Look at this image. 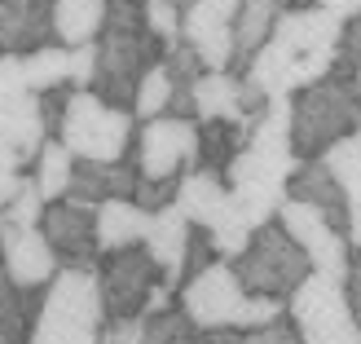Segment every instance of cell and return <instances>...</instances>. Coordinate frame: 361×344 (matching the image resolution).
<instances>
[{
  "mask_svg": "<svg viewBox=\"0 0 361 344\" xmlns=\"http://www.w3.org/2000/svg\"><path fill=\"white\" fill-rule=\"evenodd\" d=\"M282 9H291V5H286V0H243L238 18H233V66L229 71L243 76L251 66V58L274 40V27H278Z\"/></svg>",
  "mask_w": 361,
  "mask_h": 344,
  "instance_id": "cell-20",
  "label": "cell"
},
{
  "mask_svg": "<svg viewBox=\"0 0 361 344\" xmlns=\"http://www.w3.org/2000/svg\"><path fill=\"white\" fill-rule=\"evenodd\" d=\"M150 216L154 212H146L137 198H111V203H102L97 208V247H102V256L106 251H119V247L146 243Z\"/></svg>",
  "mask_w": 361,
  "mask_h": 344,
  "instance_id": "cell-21",
  "label": "cell"
},
{
  "mask_svg": "<svg viewBox=\"0 0 361 344\" xmlns=\"http://www.w3.org/2000/svg\"><path fill=\"white\" fill-rule=\"evenodd\" d=\"M0 93H31V84H27V53L0 49Z\"/></svg>",
  "mask_w": 361,
  "mask_h": 344,
  "instance_id": "cell-35",
  "label": "cell"
},
{
  "mask_svg": "<svg viewBox=\"0 0 361 344\" xmlns=\"http://www.w3.org/2000/svg\"><path fill=\"white\" fill-rule=\"evenodd\" d=\"M137 115L128 106H111L106 97H97L93 88H75L71 106L62 115L58 141H66L75 159H128L137 146Z\"/></svg>",
  "mask_w": 361,
  "mask_h": 344,
  "instance_id": "cell-5",
  "label": "cell"
},
{
  "mask_svg": "<svg viewBox=\"0 0 361 344\" xmlns=\"http://www.w3.org/2000/svg\"><path fill=\"white\" fill-rule=\"evenodd\" d=\"M309 5H322V9H331V13H339V18H344V23L361 13V0H309Z\"/></svg>",
  "mask_w": 361,
  "mask_h": 344,
  "instance_id": "cell-41",
  "label": "cell"
},
{
  "mask_svg": "<svg viewBox=\"0 0 361 344\" xmlns=\"http://www.w3.org/2000/svg\"><path fill=\"white\" fill-rule=\"evenodd\" d=\"M137 181H141L137 155L111 159V164H106V159H80L66 198L71 203H84V208H102V203H111V198H133Z\"/></svg>",
  "mask_w": 361,
  "mask_h": 344,
  "instance_id": "cell-13",
  "label": "cell"
},
{
  "mask_svg": "<svg viewBox=\"0 0 361 344\" xmlns=\"http://www.w3.org/2000/svg\"><path fill=\"white\" fill-rule=\"evenodd\" d=\"M168 45L146 27L137 0H111V18L97 35V76L93 93L106 97L111 106H133L141 76L164 62Z\"/></svg>",
  "mask_w": 361,
  "mask_h": 344,
  "instance_id": "cell-1",
  "label": "cell"
},
{
  "mask_svg": "<svg viewBox=\"0 0 361 344\" xmlns=\"http://www.w3.org/2000/svg\"><path fill=\"white\" fill-rule=\"evenodd\" d=\"M141 18H146V27H150L168 49L180 40V27H185V9H180L176 0H141Z\"/></svg>",
  "mask_w": 361,
  "mask_h": 344,
  "instance_id": "cell-33",
  "label": "cell"
},
{
  "mask_svg": "<svg viewBox=\"0 0 361 344\" xmlns=\"http://www.w3.org/2000/svg\"><path fill=\"white\" fill-rule=\"evenodd\" d=\"M44 234L58 261L71 269H93L102 247H97V208H84V203H71V198H58V203L44 208Z\"/></svg>",
  "mask_w": 361,
  "mask_h": 344,
  "instance_id": "cell-11",
  "label": "cell"
},
{
  "mask_svg": "<svg viewBox=\"0 0 361 344\" xmlns=\"http://www.w3.org/2000/svg\"><path fill=\"white\" fill-rule=\"evenodd\" d=\"M40 304L44 296L18 287L5 269V256H0V344H27L35 318H40Z\"/></svg>",
  "mask_w": 361,
  "mask_h": 344,
  "instance_id": "cell-22",
  "label": "cell"
},
{
  "mask_svg": "<svg viewBox=\"0 0 361 344\" xmlns=\"http://www.w3.org/2000/svg\"><path fill=\"white\" fill-rule=\"evenodd\" d=\"M247 146V129L229 119H198V168L229 172V164Z\"/></svg>",
  "mask_w": 361,
  "mask_h": 344,
  "instance_id": "cell-24",
  "label": "cell"
},
{
  "mask_svg": "<svg viewBox=\"0 0 361 344\" xmlns=\"http://www.w3.org/2000/svg\"><path fill=\"white\" fill-rule=\"evenodd\" d=\"M233 274L243 278V287L251 296H274V300H291L300 292V283L313 274V261L304 251L291 230L282 221H269L251 234V243L243 256H233Z\"/></svg>",
  "mask_w": 361,
  "mask_h": 344,
  "instance_id": "cell-4",
  "label": "cell"
},
{
  "mask_svg": "<svg viewBox=\"0 0 361 344\" xmlns=\"http://www.w3.org/2000/svg\"><path fill=\"white\" fill-rule=\"evenodd\" d=\"M97 344H146V318H123V322H106Z\"/></svg>",
  "mask_w": 361,
  "mask_h": 344,
  "instance_id": "cell-37",
  "label": "cell"
},
{
  "mask_svg": "<svg viewBox=\"0 0 361 344\" xmlns=\"http://www.w3.org/2000/svg\"><path fill=\"white\" fill-rule=\"evenodd\" d=\"M198 344H304L295 322H264V327H247V331H198Z\"/></svg>",
  "mask_w": 361,
  "mask_h": 344,
  "instance_id": "cell-29",
  "label": "cell"
},
{
  "mask_svg": "<svg viewBox=\"0 0 361 344\" xmlns=\"http://www.w3.org/2000/svg\"><path fill=\"white\" fill-rule=\"evenodd\" d=\"M348 239L353 247H361V194H353V208H348Z\"/></svg>",
  "mask_w": 361,
  "mask_h": 344,
  "instance_id": "cell-42",
  "label": "cell"
},
{
  "mask_svg": "<svg viewBox=\"0 0 361 344\" xmlns=\"http://www.w3.org/2000/svg\"><path fill=\"white\" fill-rule=\"evenodd\" d=\"M0 256H5L9 278L18 287H27V292L49 287L53 274L62 269L44 225H9V221H0Z\"/></svg>",
  "mask_w": 361,
  "mask_h": 344,
  "instance_id": "cell-10",
  "label": "cell"
},
{
  "mask_svg": "<svg viewBox=\"0 0 361 344\" xmlns=\"http://www.w3.org/2000/svg\"><path fill=\"white\" fill-rule=\"evenodd\" d=\"M146 344H198V327L185 309H164L146 318Z\"/></svg>",
  "mask_w": 361,
  "mask_h": 344,
  "instance_id": "cell-31",
  "label": "cell"
},
{
  "mask_svg": "<svg viewBox=\"0 0 361 344\" xmlns=\"http://www.w3.org/2000/svg\"><path fill=\"white\" fill-rule=\"evenodd\" d=\"M23 164H18V159L5 150V146H0V212H5L9 208V198L18 194V186H23Z\"/></svg>",
  "mask_w": 361,
  "mask_h": 344,
  "instance_id": "cell-38",
  "label": "cell"
},
{
  "mask_svg": "<svg viewBox=\"0 0 361 344\" xmlns=\"http://www.w3.org/2000/svg\"><path fill=\"white\" fill-rule=\"evenodd\" d=\"M295 102V159H322L335 141L361 133V84L357 66L339 58L326 80L291 93Z\"/></svg>",
  "mask_w": 361,
  "mask_h": 344,
  "instance_id": "cell-2",
  "label": "cell"
},
{
  "mask_svg": "<svg viewBox=\"0 0 361 344\" xmlns=\"http://www.w3.org/2000/svg\"><path fill=\"white\" fill-rule=\"evenodd\" d=\"M344 58L353 66H361V13L348 18V27H344Z\"/></svg>",
  "mask_w": 361,
  "mask_h": 344,
  "instance_id": "cell-40",
  "label": "cell"
},
{
  "mask_svg": "<svg viewBox=\"0 0 361 344\" xmlns=\"http://www.w3.org/2000/svg\"><path fill=\"white\" fill-rule=\"evenodd\" d=\"M172 97H176V80H172V71L168 62H154L146 76H141L137 84V97H133V115L146 124V119H159V115H168L172 111Z\"/></svg>",
  "mask_w": 361,
  "mask_h": 344,
  "instance_id": "cell-28",
  "label": "cell"
},
{
  "mask_svg": "<svg viewBox=\"0 0 361 344\" xmlns=\"http://www.w3.org/2000/svg\"><path fill=\"white\" fill-rule=\"evenodd\" d=\"M97 283H102V300H106V322H123V318H146V300L164 278L159 261L150 256V247H119L106 251L97 265Z\"/></svg>",
  "mask_w": 361,
  "mask_h": 344,
  "instance_id": "cell-7",
  "label": "cell"
},
{
  "mask_svg": "<svg viewBox=\"0 0 361 344\" xmlns=\"http://www.w3.org/2000/svg\"><path fill=\"white\" fill-rule=\"evenodd\" d=\"M278 221L291 230V239L309 251V261H313V274H326V278H339L344 283L348 278V261H353V239L344 230H339L335 221H326L317 208L309 203H300V198H286L282 212H278Z\"/></svg>",
  "mask_w": 361,
  "mask_h": 344,
  "instance_id": "cell-9",
  "label": "cell"
},
{
  "mask_svg": "<svg viewBox=\"0 0 361 344\" xmlns=\"http://www.w3.org/2000/svg\"><path fill=\"white\" fill-rule=\"evenodd\" d=\"M176 186H180V177H176V181H154V177H141L133 198H137V203L146 208V212H159V208L176 203Z\"/></svg>",
  "mask_w": 361,
  "mask_h": 344,
  "instance_id": "cell-34",
  "label": "cell"
},
{
  "mask_svg": "<svg viewBox=\"0 0 361 344\" xmlns=\"http://www.w3.org/2000/svg\"><path fill=\"white\" fill-rule=\"evenodd\" d=\"M344 292H348L353 318H357V327H361V247H353V261H348V278H344Z\"/></svg>",
  "mask_w": 361,
  "mask_h": 344,
  "instance_id": "cell-39",
  "label": "cell"
},
{
  "mask_svg": "<svg viewBox=\"0 0 361 344\" xmlns=\"http://www.w3.org/2000/svg\"><path fill=\"white\" fill-rule=\"evenodd\" d=\"M75 164L80 159L71 155V146L66 141H44V150H40V159H35V186H40V194L49 198V203H58V198H66L71 194V177H75Z\"/></svg>",
  "mask_w": 361,
  "mask_h": 344,
  "instance_id": "cell-25",
  "label": "cell"
},
{
  "mask_svg": "<svg viewBox=\"0 0 361 344\" xmlns=\"http://www.w3.org/2000/svg\"><path fill=\"white\" fill-rule=\"evenodd\" d=\"M180 40H185L207 71H229L233 66V18H225L207 0H194L185 9V27H180Z\"/></svg>",
  "mask_w": 361,
  "mask_h": 344,
  "instance_id": "cell-14",
  "label": "cell"
},
{
  "mask_svg": "<svg viewBox=\"0 0 361 344\" xmlns=\"http://www.w3.org/2000/svg\"><path fill=\"white\" fill-rule=\"evenodd\" d=\"M291 198L317 208L326 221H335L339 230L348 234V208H353V198H348V190L339 186L335 172L322 164V159H304V164L295 168V177H291Z\"/></svg>",
  "mask_w": 361,
  "mask_h": 344,
  "instance_id": "cell-17",
  "label": "cell"
},
{
  "mask_svg": "<svg viewBox=\"0 0 361 344\" xmlns=\"http://www.w3.org/2000/svg\"><path fill=\"white\" fill-rule=\"evenodd\" d=\"M137 168L141 177L154 181H176L180 172L198 168V119L185 115H159L137 129Z\"/></svg>",
  "mask_w": 361,
  "mask_h": 344,
  "instance_id": "cell-8",
  "label": "cell"
},
{
  "mask_svg": "<svg viewBox=\"0 0 361 344\" xmlns=\"http://www.w3.org/2000/svg\"><path fill=\"white\" fill-rule=\"evenodd\" d=\"M27 84H31V93L71 88V49L66 45H44V49L27 53Z\"/></svg>",
  "mask_w": 361,
  "mask_h": 344,
  "instance_id": "cell-27",
  "label": "cell"
},
{
  "mask_svg": "<svg viewBox=\"0 0 361 344\" xmlns=\"http://www.w3.org/2000/svg\"><path fill=\"white\" fill-rule=\"evenodd\" d=\"M176 5H180V9H190V5H194V0H176Z\"/></svg>",
  "mask_w": 361,
  "mask_h": 344,
  "instance_id": "cell-43",
  "label": "cell"
},
{
  "mask_svg": "<svg viewBox=\"0 0 361 344\" xmlns=\"http://www.w3.org/2000/svg\"><path fill=\"white\" fill-rule=\"evenodd\" d=\"M53 5H58V0H9L5 18H0V49H9V53H35V49H44V45H58Z\"/></svg>",
  "mask_w": 361,
  "mask_h": 344,
  "instance_id": "cell-16",
  "label": "cell"
},
{
  "mask_svg": "<svg viewBox=\"0 0 361 344\" xmlns=\"http://www.w3.org/2000/svg\"><path fill=\"white\" fill-rule=\"evenodd\" d=\"M97 76V40L71 49V88H93Z\"/></svg>",
  "mask_w": 361,
  "mask_h": 344,
  "instance_id": "cell-36",
  "label": "cell"
},
{
  "mask_svg": "<svg viewBox=\"0 0 361 344\" xmlns=\"http://www.w3.org/2000/svg\"><path fill=\"white\" fill-rule=\"evenodd\" d=\"M322 164L335 172V181L348 190V198L361 194V133H353V137H344V141H335V146L322 155Z\"/></svg>",
  "mask_w": 361,
  "mask_h": 344,
  "instance_id": "cell-30",
  "label": "cell"
},
{
  "mask_svg": "<svg viewBox=\"0 0 361 344\" xmlns=\"http://www.w3.org/2000/svg\"><path fill=\"white\" fill-rule=\"evenodd\" d=\"M49 141L40 93H0V146H5L23 168H35Z\"/></svg>",
  "mask_w": 361,
  "mask_h": 344,
  "instance_id": "cell-12",
  "label": "cell"
},
{
  "mask_svg": "<svg viewBox=\"0 0 361 344\" xmlns=\"http://www.w3.org/2000/svg\"><path fill=\"white\" fill-rule=\"evenodd\" d=\"M5 5H9V0H0V18H5Z\"/></svg>",
  "mask_w": 361,
  "mask_h": 344,
  "instance_id": "cell-44",
  "label": "cell"
},
{
  "mask_svg": "<svg viewBox=\"0 0 361 344\" xmlns=\"http://www.w3.org/2000/svg\"><path fill=\"white\" fill-rule=\"evenodd\" d=\"M225 172H212V168H190L180 172V186H176V208L190 216V225L198 230H212L221 216L229 212L233 194L225 190Z\"/></svg>",
  "mask_w": 361,
  "mask_h": 344,
  "instance_id": "cell-19",
  "label": "cell"
},
{
  "mask_svg": "<svg viewBox=\"0 0 361 344\" xmlns=\"http://www.w3.org/2000/svg\"><path fill=\"white\" fill-rule=\"evenodd\" d=\"M180 309L198 331H247L282 318V300L251 296L229 261H212L203 274L180 283Z\"/></svg>",
  "mask_w": 361,
  "mask_h": 344,
  "instance_id": "cell-3",
  "label": "cell"
},
{
  "mask_svg": "<svg viewBox=\"0 0 361 344\" xmlns=\"http://www.w3.org/2000/svg\"><path fill=\"white\" fill-rule=\"evenodd\" d=\"M106 18H111V0H58L53 5V27H58V45L80 49L93 45Z\"/></svg>",
  "mask_w": 361,
  "mask_h": 344,
  "instance_id": "cell-23",
  "label": "cell"
},
{
  "mask_svg": "<svg viewBox=\"0 0 361 344\" xmlns=\"http://www.w3.org/2000/svg\"><path fill=\"white\" fill-rule=\"evenodd\" d=\"M190 239H194V225H190V216L180 212L176 203L159 208V212L150 216L146 247H150V256L159 261V269H164L168 283H180V278H185V251H190Z\"/></svg>",
  "mask_w": 361,
  "mask_h": 344,
  "instance_id": "cell-18",
  "label": "cell"
},
{
  "mask_svg": "<svg viewBox=\"0 0 361 344\" xmlns=\"http://www.w3.org/2000/svg\"><path fill=\"white\" fill-rule=\"evenodd\" d=\"M97 336H102L97 322H84V318H71L62 309L40 304V318H35L27 344H97Z\"/></svg>",
  "mask_w": 361,
  "mask_h": 344,
  "instance_id": "cell-26",
  "label": "cell"
},
{
  "mask_svg": "<svg viewBox=\"0 0 361 344\" xmlns=\"http://www.w3.org/2000/svg\"><path fill=\"white\" fill-rule=\"evenodd\" d=\"M190 93H194V119H229V124H243L251 137L256 115L247 111V93H243L238 71H203Z\"/></svg>",
  "mask_w": 361,
  "mask_h": 344,
  "instance_id": "cell-15",
  "label": "cell"
},
{
  "mask_svg": "<svg viewBox=\"0 0 361 344\" xmlns=\"http://www.w3.org/2000/svg\"><path fill=\"white\" fill-rule=\"evenodd\" d=\"M291 322L304 344H361L344 283L326 274H309L300 283V292L291 296Z\"/></svg>",
  "mask_w": 361,
  "mask_h": 344,
  "instance_id": "cell-6",
  "label": "cell"
},
{
  "mask_svg": "<svg viewBox=\"0 0 361 344\" xmlns=\"http://www.w3.org/2000/svg\"><path fill=\"white\" fill-rule=\"evenodd\" d=\"M44 208H49V198L40 194L35 177H23V186H18V194L9 198V208L0 212V221H9V225H40Z\"/></svg>",
  "mask_w": 361,
  "mask_h": 344,
  "instance_id": "cell-32",
  "label": "cell"
}]
</instances>
